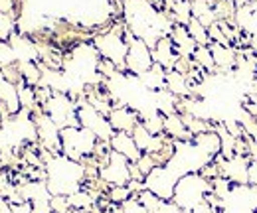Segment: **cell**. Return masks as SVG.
I'll list each match as a JSON object with an SVG mask.
<instances>
[{"label": "cell", "instance_id": "cell-1", "mask_svg": "<svg viewBox=\"0 0 257 213\" xmlns=\"http://www.w3.org/2000/svg\"><path fill=\"white\" fill-rule=\"evenodd\" d=\"M48 189L52 195H71L79 191L85 182V170L79 162L69 160L64 154H56L46 164Z\"/></svg>", "mask_w": 257, "mask_h": 213}, {"label": "cell", "instance_id": "cell-2", "mask_svg": "<svg viewBox=\"0 0 257 213\" xmlns=\"http://www.w3.org/2000/svg\"><path fill=\"white\" fill-rule=\"evenodd\" d=\"M208 193H212V182H208L200 172H190L178 180L176 187H174L172 201L180 209L192 211L198 203H202L206 199Z\"/></svg>", "mask_w": 257, "mask_h": 213}, {"label": "cell", "instance_id": "cell-3", "mask_svg": "<svg viewBox=\"0 0 257 213\" xmlns=\"http://www.w3.org/2000/svg\"><path fill=\"white\" fill-rule=\"evenodd\" d=\"M95 134L83 126H67L62 128V154L73 162H81L93 156L97 144Z\"/></svg>", "mask_w": 257, "mask_h": 213}, {"label": "cell", "instance_id": "cell-4", "mask_svg": "<svg viewBox=\"0 0 257 213\" xmlns=\"http://www.w3.org/2000/svg\"><path fill=\"white\" fill-rule=\"evenodd\" d=\"M99 178L109 187L127 185L131 182V162L123 154L111 150L103 160H99Z\"/></svg>", "mask_w": 257, "mask_h": 213}, {"label": "cell", "instance_id": "cell-5", "mask_svg": "<svg viewBox=\"0 0 257 213\" xmlns=\"http://www.w3.org/2000/svg\"><path fill=\"white\" fill-rule=\"evenodd\" d=\"M125 40H127V44H128V54H127V61H125L127 73H133V75L141 77L143 73H147V71L155 65V61H153V52H151V48H149L143 40L135 38L131 30H127Z\"/></svg>", "mask_w": 257, "mask_h": 213}, {"label": "cell", "instance_id": "cell-6", "mask_svg": "<svg viewBox=\"0 0 257 213\" xmlns=\"http://www.w3.org/2000/svg\"><path fill=\"white\" fill-rule=\"evenodd\" d=\"M107 119H109L115 132H128L131 134L135 130V126L141 122V115L137 109L117 103V105H113V111L109 113Z\"/></svg>", "mask_w": 257, "mask_h": 213}, {"label": "cell", "instance_id": "cell-7", "mask_svg": "<svg viewBox=\"0 0 257 213\" xmlns=\"http://www.w3.org/2000/svg\"><path fill=\"white\" fill-rule=\"evenodd\" d=\"M151 52H153V61L162 65L166 71H168V69H174L176 61L180 58L178 52H176V48H174V44H172V40H170L168 36L161 38V40L157 42V46H155Z\"/></svg>", "mask_w": 257, "mask_h": 213}, {"label": "cell", "instance_id": "cell-8", "mask_svg": "<svg viewBox=\"0 0 257 213\" xmlns=\"http://www.w3.org/2000/svg\"><path fill=\"white\" fill-rule=\"evenodd\" d=\"M168 38L172 40V44H174L178 56H182V58H192L196 48H198V44L192 40V36H190V32H188L186 26L174 24L170 34H168Z\"/></svg>", "mask_w": 257, "mask_h": 213}, {"label": "cell", "instance_id": "cell-9", "mask_svg": "<svg viewBox=\"0 0 257 213\" xmlns=\"http://www.w3.org/2000/svg\"><path fill=\"white\" fill-rule=\"evenodd\" d=\"M109 144L115 152L123 154L128 162H137L143 156V152L139 150V146L133 138V134H128V132H115L113 138L109 140Z\"/></svg>", "mask_w": 257, "mask_h": 213}, {"label": "cell", "instance_id": "cell-10", "mask_svg": "<svg viewBox=\"0 0 257 213\" xmlns=\"http://www.w3.org/2000/svg\"><path fill=\"white\" fill-rule=\"evenodd\" d=\"M164 134L172 138L174 142H192L194 140V134L186 128L184 119L178 113L164 117Z\"/></svg>", "mask_w": 257, "mask_h": 213}, {"label": "cell", "instance_id": "cell-11", "mask_svg": "<svg viewBox=\"0 0 257 213\" xmlns=\"http://www.w3.org/2000/svg\"><path fill=\"white\" fill-rule=\"evenodd\" d=\"M0 105L6 107V111L14 117L22 111V105H20V97H18V85L10 83L2 71H0Z\"/></svg>", "mask_w": 257, "mask_h": 213}, {"label": "cell", "instance_id": "cell-12", "mask_svg": "<svg viewBox=\"0 0 257 213\" xmlns=\"http://www.w3.org/2000/svg\"><path fill=\"white\" fill-rule=\"evenodd\" d=\"M164 89L168 93H172L174 97L178 99H184V97H192V85L188 81V77L176 69H168L166 71V83H164Z\"/></svg>", "mask_w": 257, "mask_h": 213}, {"label": "cell", "instance_id": "cell-13", "mask_svg": "<svg viewBox=\"0 0 257 213\" xmlns=\"http://www.w3.org/2000/svg\"><path fill=\"white\" fill-rule=\"evenodd\" d=\"M139 81L143 83L145 89H151L153 93L161 91V89H164V83H166V69L159 63H155L147 73H143L139 77Z\"/></svg>", "mask_w": 257, "mask_h": 213}, {"label": "cell", "instance_id": "cell-14", "mask_svg": "<svg viewBox=\"0 0 257 213\" xmlns=\"http://www.w3.org/2000/svg\"><path fill=\"white\" fill-rule=\"evenodd\" d=\"M192 60L196 67H200L206 75H216V63H214V56L210 52V46H198Z\"/></svg>", "mask_w": 257, "mask_h": 213}, {"label": "cell", "instance_id": "cell-15", "mask_svg": "<svg viewBox=\"0 0 257 213\" xmlns=\"http://www.w3.org/2000/svg\"><path fill=\"white\" fill-rule=\"evenodd\" d=\"M67 201H69V207H71V209H87V211H91L93 205L97 203V199L85 189V187H81L79 191L67 195Z\"/></svg>", "mask_w": 257, "mask_h": 213}, {"label": "cell", "instance_id": "cell-16", "mask_svg": "<svg viewBox=\"0 0 257 213\" xmlns=\"http://www.w3.org/2000/svg\"><path fill=\"white\" fill-rule=\"evenodd\" d=\"M188 32H190V36H192V40L198 44V46H210L212 44V40H210V34H208V28L206 26H202L196 18L190 20V24L186 26Z\"/></svg>", "mask_w": 257, "mask_h": 213}, {"label": "cell", "instance_id": "cell-17", "mask_svg": "<svg viewBox=\"0 0 257 213\" xmlns=\"http://www.w3.org/2000/svg\"><path fill=\"white\" fill-rule=\"evenodd\" d=\"M14 34H16V20L10 14L0 12V42L8 44Z\"/></svg>", "mask_w": 257, "mask_h": 213}, {"label": "cell", "instance_id": "cell-18", "mask_svg": "<svg viewBox=\"0 0 257 213\" xmlns=\"http://www.w3.org/2000/svg\"><path fill=\"white\" fill-rule=\"evenodd\" d=\"M128 197H133V191L128 189V185H113L107 189V199L113 205H121L125 203Z\"/></svg>", "mask_w": 257, "mask_h": 213}, {"label": "cell", "instance_id": "cell-19", "mask_svg": "<svg viewBox=\"0 0 257 213\" xmlns=\"http://www.w3.org/2000/svg\"><path fill=\"white\" fill-rule=\"evenodd\" d=\"M135 164H137V168H139V170L143 172L145 180H147V176H149V174H151V172H153L155 168H159L157 160H155V158H153L151 154H143V156H141V158H139V160H137Z\"/></svg>", "mask_w": 257, "mask_h": 213}, {"label": "cell", "instance_id": "cell-20", "mask_svg": "<svg viewBox=\"0 0 257 213\" xmlns=\"http://www.w3.org/2000/svg\"><path fill=\"white\" fill-rule=\"evenodd\" d=\"M119 207H121V211L123 213H149V209L139 201V197H137V195L128 197L127 201H125V203H121Z\"/></svg>", "mask_w": 257, "mask_h": 213}, {"label": "cell", "instance_id": "cell-21", "mask_svg": "<svg viewBox=\"0 0 257 213\" xmlns=\"http://www.w3.org/2000/svg\"><path fill=\"white\" fill-rule=\"evenodd\" d=\"M247 176H249V185H251V187H257V160H251V162H249Z\"/></svg>", "mask_w": 257, "mask_h": 213}, {"label": "cell", "instance_id": "cell-22", "mask_svg": "<svg viewBox=\"0 0 257 213\" xmlns=\"http://www.w3.org/2000/svg\"><path fill=\"white\" fill-rule=\"evenodd\" d=\"M12 213H32V205H30V201L16 203V205H12Z\"/></svg>", "mask_w": 257, "mask_h": 213}, {"label": "cell", "instance_id": "cell-23", "mask_svg": "<svg viewBox=\"0 0 257 213\" xmlns=\"http://www.w3.org/2000/svg\"><path fill=\"white\" fill-rule=\"evenodd\" d=\"M113 213H123V211H121V207H119V205H115V207H113Z\"/></svg>", "mask_w": 257, "mask_h": 213}, {"label": "cell", "instance_id": "cell-24", "mask_svg": "<svg viewBox=\"0 0 257 213\" xmlns=\"http://www.w3.org/2000/svg\"><path fill=\"white\" fill-rule=\"evenodd\" d=\"M216 213H227V209H218Z\"/></svg>", "mask_w": 257, "mask_h": 213}, {"label": "cell", "instance_id": "cell-25", "mask_svg": "<svg viewBox=\"0 0 257 213\" xmlns=\"http://www.w3.org/2000/svg\"><path fill=\"white\" fill-rule=\"evenodd\" d=\"M196 2H212V0H196Z\"/></svg>", "mask_w": 257, "mask_h": 213}]
</instances>
